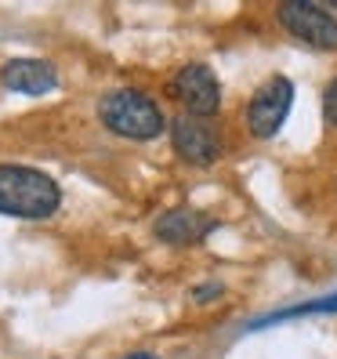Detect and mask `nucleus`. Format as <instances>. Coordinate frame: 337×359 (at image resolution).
I'll return each mask as SVG.
<instances>
[{"label": "nucleus", "mask_w": 337, "mask_h": 359, "mask_svg": "<svg viewBox=\"0 0 337 359\" xmlns=\"http://www.w3.org/2000/svg\"><path fill=\"white\" fill-rule=\"evenodd\" d=\"M171 145H174V153L193 167H210L221 156L218 131L210 128V120L193 116V113H178L171 120Z\"/></svg>", "instance_id": "obj_5"}, {"label": "nucleus", "mask_w": 337, "mask_h": 359, "mask_svg": "<svg viewBox=\"0 0 337 359\" xmlns=\"http://www.w3.org/2000/svg\"><path fill=\"white\" fill-rule=\"evenodd\" d=\"M98 116H102V123H105L113 135L135 138V142L160 138L163 128H167L160 105L145 95V91H135V88L109 91V95L98 102Z\"/></svg>", "instance_id": "obj_2"}, {"label": "nucleus", "mask_w": 337, "mask_h": 359, "mask_svg": "<svg viewBox=\"0 0 337 359\" xmlns=\"http://www.w3.org/2000/svg\"><path fill=\"white\" fill-rule=\"evenodd\" d=\"M290 105H294L290 80L287 76H268L261 88L254 91V98L247 102V113H243L247 131L254 135V138H272V135L283 128Z\"/></svg>", "instance_id": "obj_4"}, {"label": "nucleus", "mask_w": 337, "mask_h": 359, "mask_svg": "<svg viewBox=\"0 0 337 359\" xmlns=\"http://www.w3.org/2000/svg\"><path fill=\"white\" fill-rule=\"evenodd\" d=\"M280 22L298 44L312 51H337V18L323 4L287 0V4H280Z\"/></svg>", "instance_id": "obj_3"}, {"label": "nucleus", "mask_w": 337, "mask_h": 359, "mask_svg": "<svg viewBox=\"0 0 337 359\" xmlns=\"http://www.w3.org/2000/svg\"><path fill=\"white\" fill-rule=\"evenodd\" d=\"M135 359H153V355H135Z\"/></svg>", "instance_id": "obj_12"}, {"label": "nucleus", "mask_w": 337, "mask_h": 359, "mask_svg": "<svg viewBox=\"0 0 337 359\" xmlns=\"http://www.w3.org/2000/svg\"><path fill=\"white\" fill-rule=\"evenodd\" d=\"M323 113H326L330 128H337V76L330 80V88L323 91Z\"/></svg>", "instance_id": "obj_10"}, {"label": "nucleus", "mask_w": 337, "mask_h": 359, "mask_svg": "<svg viewBox=\"0 0 337 359\" xmlns=\"http://www.w3.org/2000/svg\"><path fill=\"white\" fill-rule=\"evenodd\" d=\"M203 232H210V222H203L196 210H167L156 222V236L167 243H193Z\"/></svg>", "instance_id": "obj_8"}, {"label": "nucleus", "mask_w": 337, "mask_h": 359, "mask_svg": "<svg viewBox=\"0 0 337 359\" xmlns=\"http://www.w3.org/2000/svg\"><path fill=\"white\" fill-rule=\"evenodd\" d=\"M221 294H225V287H221V283H203L200 290H193V302H196V305H203V302L221 298Z\"/></svg>", "instance_id": "obj_11"}, {"label": "nucleus", "mask_w": 337, "mask_h": 359, "mask_svg": "<svg viewBox=\"0 0 337 359\" xmlns=\"http://www.w3.org/2000/svg\"><path fill=\"white\" fill-rule=\"evenodd\" d=\"M171 95L178 98V105L185 113L207 120L210 113H218V105H221V83L207 66L188 62V66H181L171 76Z\"/></svg>", "instance_id": "obj_6"}, {"label": "nucleus", "mask_w": 337, "mask_h": 359, "mask_svg": "<svg viewBox=\"0 0 337 359\" xmlns=\"http://www.w3.org/2000/svg\"><path fill=\"white\" fill-rule=\"evenodd\" d=\"M0 80H4L8 91H18V95H48V91H55L58 73H55L51 62L11 58V62H4V69H0Z\"/></svg>", "instance_id": "obj_7"}, {"label": "nucleus", "mask_w": 337, "mask_h": 359, "mask_svg": "<svg viewBox=\"0 0 337 359\" xmlns=\"http://www.w3.org/2000/svg\"><path fill=\"white\" fill-rule=\"evenodd\" d=\"M315 312H337V294L319 298V302H308V305H298V309H287L283 316H276V320H290V316H315ZM265 323H272V320H265Z\"/></svg>", "instance_id": "obj_9"}, {"label": "nucleus", "mask_w": 337, "mask_h": 359, "mask_svg": "<svg viewBox=\"0 0 337 359\" xmlns=\"http://www.w3.org/2000/svg\"><path fill=\"white\" fill-rule=\"evenodd\" d=\"M62 203V189L36 167L0 163V215L11 218H51Z\"/></svg>", "instance_id": "obj_1"}]
</instances>
